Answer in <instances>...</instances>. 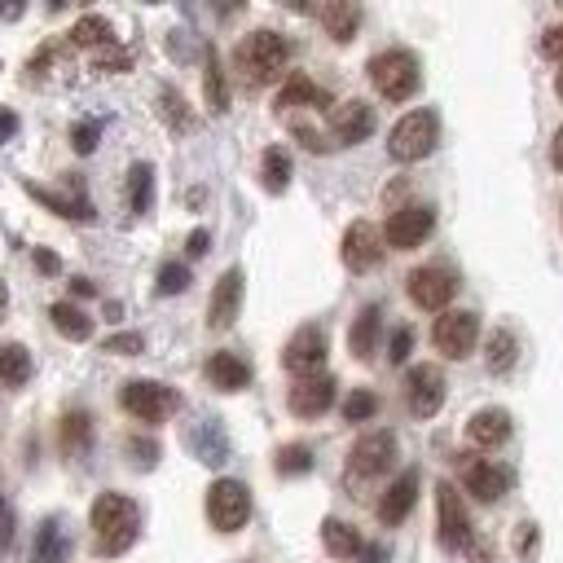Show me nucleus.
Masks as SVG:
<instances>
[{
  "instance_id": "f03ea898",
  "label": "nucleus",
  "mask_w": 563,
  "mask_h": 563,
  "mask_svg": "<svg viewBox=\"0 0 563 563\" xmlns=\"http://www.w3.org/2000/svg\"><path fill=\"white\" fill-rule=\"evenodd\" d=\"M286 62H291V44H286L278 31H251L234 49V66H238L242 84H251V88L273 84L286 71Z\"/></svg>"
},
{
  "instance_id": "f8f14e48",
  "label": "nucleus",
  "mask_w": 563,
  "mask_h": 563,
  "mask_svg": "<svg viewBox=\"0 0 563 563\" xmlns=\"http://www.w3.org/2000/svg\"><path fill=\"white\" fill-rule=\"evenodd\" d=\"M326 352H330V344H326V330L322 326H300L291 335V344L282 348V366L291 370V374H322V366H326Z\"/></svg>"
},
{
  "instance_id": "aec40b11",
  "label": "nucleus",
  "mask_w": 563,
  "mask_h": 563,
  "mask_svg": "<svg viewBox=\"0 0 563 563\" xmlns=\"http://www.w3.org/2000/svg\"><path fill=\"white\" fill-rule=\"evenodd\" d=\"M511 432H515L511 414L498 410V405H493V410H480V414L467 423V440H471L476 449H498V445H506V440H511Z\"/></svg>"
},
{
  "instance_id": "6ab92c4d",
  "label": "nucleus",
  "mask_w": 563,
  "mask_h": 563,
  "mask_svg": "<svg viewBox=\"0 0 563 563\" xmlns=\"http://www.w3.org/2000/svg\"><path fill=\"white\" fill-rule=\"evenodd\" d=\"M467 493L476 502H502L511 493V471L498 462H471L467 467Z\"/></svg>"
},
{
  "instance_id": "6e6552de",
  "label": "nucleus",
  "mask_w": 563,
  "mask_h": 563,
  "mask_svg": "<svg viewBox=\"0 0 563 563\" xmlns=\"http://www.w3.org/2000/svg\"><path fill=\"white\" fill-rule=\"evenodd\" d=\"M432 344H436L440 357H449V361L471 357L480 344V317L467 313V308H445L432 326Z\"/></svg>"
},
{
  "instance_id": "5701e85b",
  "label": "nucleus",
  "mask_w": 563,
  "mask_h": 563,
  "mask_svg": "<svg viewBox=\"0 0 563 563\" xmlns=\"http://www.w3.org/2000/svg\"><path fill=\"white\" fill-rule=\"evenodd\" d=\"M322 27L335 44H348L361 27V5L357 0H322Z\"/></svg>"
},
{
  "instance_id": "8fccbe9b",
  "label": "nucleus",
  "mask_w": 563,
  "mask_h": 563,
  "mask_svg": "<svg viewBox=\"0 0 563 563\" xmlns=\"http://www.w3.org/2000/svg\"><path fill=\"white\" fill-rule=\"evenodd\" d=\"M533 546H537V528H533V524H520V555L533 559V555H537Z\"/></svg>"
},
{
  "instance_id": "f3484780",
  "label": "nucleus",
  "mask_w": 563,
  "mask_h": 563,
  "mask_svg": "<svg viewBox=\"0 0 563 563\" xmlns=\"http://www.w3.org/2000/svg\"><path fill=\"white\" fill-rule=\"evenodd\" d=\"M242 313V269H225L212 291V304H207V326L212 330H229Z\"/></svg>"
},
{
  "instance_id": "2eb2a0df",
  "label": "nucleus",
  "mask_w": 563,
  "mask_h": 563,
  "mask_svg": "<svg viewBox=\"0 0 563 563\" xmlns=\"http://www.w3.org/2000/svg\"><path fill=\"white\" fill-rule=\"evenodd\" d=\"M286 405H291L295 418H322L335 405V374H304V379H295Z\"/></svg>"
},
{
  "instance_id": "423d86ee",
  "label": "nucleus",
  "mask_w": 563,
  "mask_h": 563,
  "mask_svg": "<svg viewBox=\"0 0 563 563\" xmlns=\"http://www.w3.org/2000/svg\"><path fill=\"white\" fill-rule=\"evenodd\" d=\"M436 537L449 555H462V550L476 546V533H471V515L467 502L458 498V489L449 480L436 484Z\"/></svg>"
},
{
  "instance_id": "4468645a",
  "label": "nucleus",
  "mask_w": 563,
  "mask_h": 563,
  "mask_svg": "<svg viewBox=\"0 0 563 563\" xmlns=\"http://www.w3.org/2000/svg\"><path fill=\"white\" fill-rule=\"evenodd\" d=\"M339 256L352 273H370L374 264L383 260V234L370 225V220H352L344 229V247H339Z\"/></svg>"
},
{
  "instance_id": "0eeeda50",
  "label": "nucleus",
  "mask_w": 563,
  "mask_h": 563,
  "mask_svg": "<svg viewBox=\"0 0 563 563\" xmlns=\"http://www.w3.org/2000/svg\"><path fill=\"white\" fill-rule=\"evenodd\" d=\"M251 520V489L242 480H212L207 489V524L216 533H238Z\"/></svg>"
},
{
  "instance_id": "ddd939ff",
  "label": "nucleus",
  "mask_w": 563,
  "mask_h": 563,
  "mask_svg": "<svg viewBox=\"0 0 563 563\" xmlns=\"http://www.w3.org/2000/svg\"><path fill=\"white\" fill-rule=\"evenodd\" d=\"M405 405L414 418H436L445 405V374L440 366H414L405 374Z\"/></svg>"
},
{
  "instance_id": "72a5a7b5",
  "label": "nucleus",
  "mask_w": 563,
  "mask_h": 563,
  "mask_svg": "<svg viewBox=\"0 0 563 563\" xmlns=\"http://www.w3.org/2000/svg\"><path fill=\"white\" fill-rule=\"evenodd\" d=\"M27 194L36 198V203L49 207V212L66 216V220H93V207H88L84 198H62V194H53V190H40V185H27Z\"/></svg>"
},
{
  "instance_id": "864d4df0",
  "label": "nucleus",
  "mask_w": 563,
  "mask_h": 563,
  "mask_svg": "<svg viewBox=\"0 0 563 563\" xmlns=\"http://www.w3.org/2000/svg\"><path fill=\"white\" fill-rule=\"evenodd\" d=\"M207 242H212V238H207V229H194V234H190V247H185V251H190V256L198 260V256H207Z\"/></svg>"
},
{
  "instance_id": "a19ab883",
  "label": "nucleus",
  "mask_w": 563,
  "mask_h": 563,
  "mask_svg": "<svg viewBox=\"0 0 563 563\" xmlns=\"http://www.w3.org/2000/svg\"><path fill=\"white\" fill-rule=\"evenodd\" d=\"M102 348L115 352V357H137V352H146V339H141L137 330H124V335H110Z\"/></svg>"
},
{
  "instance_id": "4be33fe9",
  "label": "nucleus",
  "mask_w": 563,
  "mask_h": 563,
  "mask_svg": "<svg viewBox=\"0 0 563 563\" xmlns=\"http://www.w3.org/2000/svg\"><path fill=\"white\" fill-rule=\"evenodd\" d=\"M379 335H383V308L366 304L357 313V322H352V330H348V352L357 361H370L374 348H379Z\"/></svg>"
},
{
  "instance_id": "13d9d810",
  "label": "nucleus",
  "mask_w": 563,
  "mask_h": 563,
  "mask_svg": "<svg viewBox=\"0 0 563 563\" xmlns=\"http://www.w3.org/2000/svg\"><path fill=\"white\" fill-rule=\"evenodd\" d=\"M49 9H66V0H49Z\"/></svg>"
},
{
  "instance_id": "c9c22d12",
  "label": "nucleus",
  "mask_w": 563,
  "mask_h": 563,
  "mask_svg": "<svg viewBox=\"0 0 563 563\" xmlns=\"http://www.w3.org/2000/svg\"><path fill=\"white\" fill-rule=\"evenodd\" d=\"M273 467H278V476H308V471H313V449L308 445H282L278 458H273Z\"/></svg>"
},
{
  "instance_id": "7c9ffc66",
  "label": "nucleus",
  "mask_w": 563,
  "mask_h": 563,
  "mask_svg": "<svg viewBox=\"0 0 563 563\" xmlns=\"http://www.w3.org/2000/svg\"><path fill=\"white\" fill-rule=\"evenodd\" d=\"M203 93H207V110H212V115H225V110H229V84H225V71H220L216 49H207V66H203Z\"/></svg>"
},
{
  "instance_id": "5fc2aeb1",
  "label": "nucleus",
  "mask_w": 563,
  "mask_h": 563,
  "mask_svg": "<svg viewBox=\"0 0 563 563\" xmlns=\"http://www.w3.org/2000/svg\"><path fill=\"white\" fill-rule=\"evenodd\" d=\"M36 264H40V273H58L62 269V260L53 256V251H36Z\"/></svg>"
},
{
  "instance_id": "e433bc0d",
  "label": "nucleus",
  "mask_w": 563,
  "mask_h": 563,
  "mask_svg": "<svg viewBox=\"0 0 563 563\" xmlns=\"http://www.w3.org/2000/svg\"><path fill=\"white\" fill-rule=\"evenodd\" d=\"M379 414V396L366 392V388H357V392H348V401H344V418L348 423H366V418Z\"/></svg>"
},
{
  "instance_id": "c85d7f7f",
  "label": "nucleus",
  "mask_w": 563,
  "mask_h": 563,
  "mask_svg": "<svg viewBox=\"0 0 563 563\" xmlns=\"http://www.w3.org/2000/svg\"><path fill=\"white\" fill-rule=\"evenodd\" d=\"M260 181L269 194H282L286 185H291V154H286L282 146H269L260 154Z\"/></svg>"
},
{
  "instance_id": "4d7b16f0",
  "label": "nucleus",
  "mask_w": 563,
  "mask_h": 563,
  "mask_svg": "<svg viewBox=\"0 0 563 563\" xmlns=\"http://www.w3.org/2000/svg\"><path fill=\"white\" fill-rule=\"evenodd\" d=\"M71 291H75V295H93V282H84V278H75V282H71Z\"/></svg>"
},
{
  "instance_id": "09e8293b",
  "label": "nucleus",
  "mask_w": 563,
  "mask_h": 563,
  "mask_svg": "<svg viewBox=\"0 0 563 563\" xmlns=\"http://www.w3.org/2000/svg\"><path fill=\"white\" fill-rule=\"evenodd\" d=\"M14 132H18V115H14L9 106H0V146H5V141L14 137Z\"/></svg>"
},
{
  "instance_id": "9b49d317",
  "label": "nucleus",
  "mask_w": 563,
  "mask_h": 563,
  "mask_svg": "<svg viewBox=\"0 0 563 563\" xmlns=\"http://www.w3.org/2000/svg\"><path fill=\"white\" fill-rule=\"evenodd\" d=\"M432 229H436V212H432V207H423V203H414V207L392 212L388 225H383L379 234L396 251H414V247H423V242L432 238Z\"/></svg>"
},
{
  "instance_id": "4c0bfd02",
  "label": "nucleus",
  "mask_w": 563,
  "mask_h": 563,
  "mask_svg": "<svg viewBox=\"0 0 563 563\" xmlns=\"http://www.w3.org/2000/svg\"><path fill=\"white\" fill-rule=\"evenodd\" d=\"M194 440H198V458H203L207 467H216V462H225V454H229V449H225V436H216L212 427H203V432H198Z\"/></svg>"
},
{
  "instance_id": "7ed1b4c3",
  "label": "nucleus",
  "mask_w": 563,
  "mask_h": 563,
  "mask_svg": "<svg viewBox=\"0 0 563 563\" xmlns=\"http://www.w3.org/2000/svg\"><path fill=\"white\" fill-rule=\"evenodd\" d=\"M370 84L388 102H410L418 84H423V66H418L410 49H383L370 58Z\"/></svg>"
},
{
  "instance_id": "39448f33",
  "label": "nucleus",
  "mask_w": 563,
  "mask_h": 563,
  "mask_svg": "<svg viewBox=\"0 0 563 563\" xmlns=\"http://www.w3.org/2000/svg\"><path fill=\"white\" fill-rule=\"evenodd\" d=\"M119 405L137 418V423H168V418L181 410V392L168 388V383H150V379H132L119 392Z\"/></svg>"
},
{
  "instance_id": "473e14b6",
  "label": "nucleus",
  "mask_w": 563,
  "mask_h": 563,
  "mask_svg": "<svg viewBox=\"0 0 563 563\" xmlns=\"http://www.w3.org/2000/svg\"><path fill=\"white\" fill-rule=\"evenodd\" d=\"M128 203H132V212H137V216L150 212V203H154V168H150V163H132V172H128Z\"/></svg>"
},
{
  "instance_id": "a878e982",
  "label": "nucleus",
  "mask_w": 563,
  "mask_h": 563,
  "mask_svg": "<svg viewBox=\"0 0 563 563\" xmlns=\"http://www.w3.org/2000/svg\"><path fill=\"white\" fill-rule=\"evenodd\" d=\"M66 550H71V537H66L62 520H44L36 528V550H31V563H62Z\"/></svg>"
},
{
  "instance_id": "393cba45",
  "label": "nucleus",
  "mask_w": 563,
  "mask_h": 563,
  "mask_svg": "<svg viewBox=\"0 0 563 563\" xmlns=\"http://www.w3.org/2000/svg\"><path fill=\"white\" fill-rule=\"evenodd\" d=\"M36 366L22 344H0V388H27Z\"/></svg>"
},
{
  "instance_id": "f257e3e1",
  "label": "nucleus",
  "mask_w": 563,
  "mask_h": 563,
  "mask_svg": "<svg viewBox=\"0 0 563 563\" xmlns=\"http://www.w3.org/2000/svg\"><path fill=\"white\" fill-rule=\"evenodd\" d=\"M88 524H93V537H97V555L119 559L141 537V506L128 493H102L93 502V511H88Z\"/></svg>"
},
{
  "instance_id": "37998d69",
  "label": "nucleus",
  "mask_w": 563,
  "mask_h": 563,
  "mask_svg": "<svg viewBox=\"0 0 563 563\" xmlns=\"http://www.w3.org/2000/svg\"><path fill=\"white\" fill-rule=\"evenodd\" d=\"M128 454H132V462H137V467H154V462H159V445H154V440L132 436V440H128Z\"/></svg>"
},
{
  "instance_id": "dca6fc26",
  "label": "nucleus",
  "mask_w": 563,
  "mask_h": 563,
  "mask_svg": "<svg viewBox=\"0 0 563 563\" xmlns=\"http://www.w3.org/2000/svg\"><path fill=\"white\" fill-rule=\"evenodd\" d=\"M370 132H374L370 102H339L330 110V137H335V146H361Z\"/></svg>"
},
{
  "instance_id": "412c9836",
  "label": "nucleus",
  "mask_w": 563,
  "mask_h": 563,
  "mask_svg": "<svg viewBox=\"0 0 563 563\" xmlns=\"http://www.w3.org/2000/svg\"><path fill=\"white\" fill-rule=\"evenodd\" d=\"M203 370H207V383H212L216 392H242L251 383V366L238 352H212Z\"/></svg>"
},
{
  "instance_id": "49530a36",
  "label": "nucleus",
  "mask_w": 563,
  "mask_h": 563,
  "mask_svg": "<svg viewBox=\"0 0 563 563\" xmlns=\"http://www.w3.org/2000/svg\"><path fill=\"white\" fill-rule=\"evenodd\" d=\"M542 53L550 62H559L563 66V27H550L546 36H542Z\"/></svg>"
},
{
  "instance_id": "c756f323",
  "label": "nucleus",
  "mask_w": 563,
  "mask_h": 563,
  "mask_svg": "<svg viewBox=\"0 0 563 563\" xmlns=\"http://www.w3.org/2000/svg\"><path fill=\"white\" fill-rule=\"evenodd\" d=\"M88 445H93V418L84 410H71L62 418V454L75 458V454H88Z\"/></svg>"
},
{
  "instance_id": "bb28decb",
  "label": "nucleus",
  "mask_w": 563,
  "mask_h": 563,
  "mask_svg": "<svg viewBox=\"0 0 563 563\" xmlns=\"http://www.w3.org/2000/svg\"><path fill=\"white\" fill-rule=\"evenodd\" d=\"M49 322H53V330H58V335L75 339V344H84V339H93V317H88L84 308L66 304V300L49 308Z\"/></svg>"
},
{
  "instance_id": "6e6d98bb",
  "label": "nucleus",
  "mask_w": 563,
  "mask_h": 563,
  "mask_svg": "<svg viewBox=\"0 0 563 563\" xmlns=\"http://www.w3.org/2000/svg\"><path fill=\"white\" fill-rule=\"evenodd\" d=\"M550 163H555V168L563 172V128L555 132V141H550Z\"/></svg>"
},
{
  "instance_id": "a18cd8bd",
  "label": "nucleus",
  "mask_w": 563,
  "mask_h": 563,
  "mask_svg": "<svg viewBox=\"0 0 563 563\" xmlns=\"http://www.w3.org/2000/svg\"><path fill=\"white\" fill-rule=\"evenodd\" d=\"M128 66H132L128 49H106L102 58H97V71H128Z\"/></svg>"
},
{
  "instance_id": "a211bd4d",
  "label": "nucleus",
  "mask_w": 563,
  "mask_h": 563,
  "mask_svg": "<svg viewBox=\"0 0 563 563\" xmlns=\"http://www.w3.org/2000/svg\"><path fill=\"white\" fill-rule=\"evenodd\" d=\"M418 471L410 467V471H401L392 484H388V493L379 498V520L388 524V528H396V524H405L414 515V502H418Z\"/></svg>"
},
{
  "instance_id": "58836bf2",
  "label": "nucleus",
  "mask_w": 563,
  "mask_h": 563,
  "mask_svg": "<svg viewBox=\"0 0 563 563\" xmlns=\"http://www.w3.org/2000/svg\"><path fill=\"white\" fill-rule=\"evenodd\" d=\"M185 286H190V269H185V264H163L159 269V295H181Z\"/></svg>"
},
{
  "instance_id": "bf43d9fd",
  "label": "nucleus",
  "mask_w": 563,
  "mask_h": 563,
  "mask_svg": "<svg viewBox=\"0 0 563 563\" xmlns=\"http://www.w3.org/2000/svg\"><path fill=\"white\" fill-rule=\"evenodd\" d=\"M555 93H559V97H563V75H559V80H555Z\"/></svg>"
},
{
  "instance_id": "cd10ccee",
  "label": "nucleus",
  "mask_w": 563,
  "mask_h": 563,
  "mask_svg": "<svg viewBox=\"0 0 563 563\" xmlns=\"http://www.w3.org/2000/svg\"><path fill=\"white\" fill-rule=\"evenodd\" d=\"M322 542H326V550L335 559H357L361 550H366V542H361V533L352 524H344V520H326L322 524Z\"/></svg>"
},
{
  "instance_id": "1a4fd4ad",
  "label": "nucleus",
  "mask_w": 563,
  "mask_h": 563,
  "mask_svg": "<svg viewBox=\"0 0 563 563\" xmlns=\"http://www.w3.org/2000/svg\"><path fill=\"white\" fill-rule=\"evenodd\" d=\"M405 291H410V300L418 308H427V313H445L449 300L458 295V273L449 269V264H418L410 273V282H405Z\"/></svg>"
},
{
  "instance_id": "052dcab7",
  "label": "nucleus",
  "mask_w": 563,
  "mask_h": 563,
  "mask_svg": "<svg viewBox=\"0 0 563 563\" xmlns=\"http://www.w3.org/2000/svg\"><path fill=\"white\" fill-rule=\"evenodd\" d=\"M150 5H159V0H150Z\"/></svg>"
},
{
  "instance_id": "de8ad7c7",
  "label": "nucleus",
  "mask_w": 563,
  "mask_h": 563,
  "mask_svg": "<svg viewBox=\"0 0 563 563\" xmlns=\"http://www.w3.org/2000/svg\"><path fill=\"white\" fill-rule=\"evenodd\" d=\"M14 542V511H9V502L0 498V550Z\"/></svg>"
},
{
  "instance_id": "20e7f679",
  "label": "nucleus",
  "mask_w": 563,
  "mask_h": 563,
  "mask_svg": "<svg viewBox=\"0 0 563 563\" xmlns=\"http://www.w3.org/2000/svg\"><path fill=\"white\" fill-rule=\"evenodd\" d=\"M436 141H440L436 110H410V115L396 119V128L388 132V154L396 163H418L436 150Z\"/></svg>"
},
{
  "instance_id": "f704fd0d",
  "label": "nucleus",
  "mask_w": 563,
  "mask_h": 563,
  "mask_svg": "<svg viewBox=\"0 0 563 563\" xmlns=\"http://www.w3.org/2000/svg\"><path fill=\"white\" fill-rule=\"evenodd\" d=\"M71 44H80V49H97V44H110L115 40V31H110V22L102 14H84L80 22L71 27V36H66Z\"/></svg>"
},
{
  "instance_id": "3c124183",
  "label": "nucleus",
  "mask_w": 563,
  "mask_h": 563,
  "mask_svg": "<svg viewBox=\"0 0 563 563\" xmlns=\"http://www.w3.org/2000/svg\"><path fill=\"white\" fill-rule=\"evenodd\" d=\"M22 14H27V0H0V18L5 22H18Z\"/></svg>"
},
{
  "instance_id": "79ce46f5",
  "label": "nucleus",
  "mask_w": 563,
  "mask_h": 563,
  "mask_svg": "<svg viewBox=\"0 0 563 563\" xmlns=\"http://www.w3.org/2000/svg\"><path fill=\"white\" fill-rule=\"evenodd\" d=\"M410 348H414V330H410V326H396V330H392V344H388L392 366H401V361H410Z\"/></svg>"
},
{
  "instance_id": "603ef678",
  "label": "nucleus",
  "mask_w": 563,
  "mask_h": 563,
  "mask_svg": "<svg viewBox=\"0 0 563 563\" xmlns=\"http://www.w3.org/2000/svg\"><path fill=\"white\" fill-rule=\"evenodd\" d=\"M295 137H300V141H304V146H308V150H326V141H322V137H317V132H313V128H308V124H295Z\"/></svg>"
},
{
  "instance_id": "ea45409f",
  "label": "nucleus",
  "mask_w": 563,
  "mask_h": 563,
  "mask_svg": "<svg viewBox=\"0 0 563 563\" xmlns=\"http://www.w3.org/2000/svg\"><path fill=\"white\" fill-rule=\"evenodd\" d=\"M163 115H168V124H172L176 132L194 128V115H190V110H185V102L172 93V88H163Z\"/></svg>"
},
{
  "instance_id": "2f4dec72",
  "label": "nucleus",
  "mask_w": 563,
  "mask_h": 563,
  "mask_svg": "<svg viewBox=\"0 0 563 563\" xmlns=\"http://www.w3.org/2000/svg\"><path fill=\"white\" fill-rule=\"evenodd\" d=\"M515 357H520V344H515L511 330H493L489 344H484V366H489V374H506L515 366Z\"/></svg>"
},
{
  "instance_id": "9d476101",
  "label": "nucleus",
  "mask_w": 563,
  "mask_h": 563,
  "mask_svg": "<svg viewBox=\"0 0 563 563\" xmlns=\"http://www.w3.org/2000/svg\"><path fill=\"white\" fill-rule=\"evenodd\" d=\"M392 462H396V436L392 432H370L352 445L348 480H379L392 471Z\"/></svg>"
},
{
  "instance_id": "c03bdc74",
  "label": "nucleus",
  "mask_w": 563,
  "mask_h": 563,
  "mask_svg": "<svg viewBox=\"0 0 563 563\" xmlns=\"http://www.w3.org/2000/svg\"><path fill=\"white\" fill-rule=\"evenodd\" d=\"M71 146L80 154H93L97 150V124H75L71 128Z\"/></svg>"
},
{
  "instance_id": "b1692460",
  "label": "nucleus",
  "mask_w": 563,
  "mask_h": 563,
  "mask_svg": "<svg viewBox=\"0 0 563 563\" xmlns=\"http://www.w3.org/2000/svg\"><path fill=\"white\" fill-rule=\"evenodd\" d=\"M273 106H278V110H295V106H317V110H326V106H330V93H326L322 84L308 80V75L295 71L291 80L282 84V93H278V102H273Z\"/></svg>"
}]
</instances>
